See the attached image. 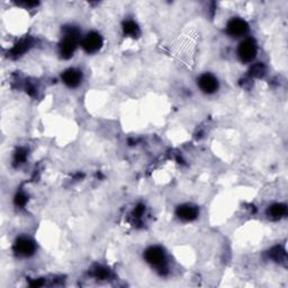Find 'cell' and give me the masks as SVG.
Returning <instances> with one entry per match:
<instances>
[{"mask_svg": "<svg viewBox=\"0 0 288 288\" xmlns=\"http://www.w3.org/2000/svg\"><path fill=\"white\" fill-rule=\"evenodd\" d=\"M146 262L150 264L152 267H156L159 270L164 269L166 264V256L164 251L160 246H151L144 254Z\"/></svg>", "mask_w": 288, "mask_h": 288, "instance_id": "obj_3", "label": "cell"}, {"mask_svg": "<svg viewBox=\"0 0 288 288\" xmlns=\"http://www.w3.org/2000/svg\"><path fill=\"white\" fill-rule=\"evenodd\" d=\"M25 202H26V196L24 194H18L16 196V204L20 206H24Z\"/></svg>", "mask_w": 288, "mask_h": 288, "instance_id": "obj_14", "label": "cell"}, {"mask_svg": "<svg viewBox=\"0 0 288 288\" xmlns=\"http://www.w3.org/2000/svg\"><path fill=\"white\" fill-rule=\"evenodd\" d=\"M79 40H80L79 30L74 28V27H70V28H68L66 30L64 36H63L62 42L60 43L61 56L64 58H69L74 56Z\"/></svg>", "mask_w": 288, "mask_h": 288, "instance_id": "obj_1", "label": "cell"}, {"mask_svg": "<svg viewBox=\"0 0 288 288\" xmlns=\"http://www.w3.org/2000/svg\"><path fill=\"white\" fill-rule=\"evenodd\" d=\"M123 30L125 35H128V36H138L140 33V30H138V26L136 25V22H134L133 20H128L124 22L123 25Z\"/></svg>", "mask_w": 288, "mask_h": 288, "instance_id": "obj_11", "label": "cell"}, {"mask_svg": "<svg viewBox=\"0 0 288 288\" xmlns=\"http://www.w3.org/2000/svg\"><path fill=\"white\" fill-rule=\"evenodd\" d=\"M264 74V66L261 64V63H258V64H254V66H252L251 76H261Z\"/></svg>", "mask_w": 288, "mask_h": 288, "instance_id": "obj_12", "label": "cell"}, {"mask_svg": "<svg viewBox=\"0 0 288 288\" xmlns=\"http://www.w3.org/2000/svg\"><path fill=\"white\" fill-rule=\"evenodd\" d=\"M258 53V46L254 38H246L238 44V56L243 63H250L256 58Z\"/></svg>", "mask_w": 288, "mask_h": 288, "instance_id": "obj_2", "label": "cell"}, {"mask_svg": "<svg viewBox=\"0 0 288 288\" xmlns=\"http://www.w3.org/2000/svg\"><path fill=\"white\" fill-rule=\"evenodd\" d=\"M62 80L68 87L76 88L80 84L82 80V74L76 69H68L62 74Z\"/></svg>", "mask_w": 288, "mask_h": 288, "instance_id": "obj_9", "label": "cell"}, {"mask_svg": "<svg viewBox=\"0 0 288 288\" xmlns=\"http://www.w3.org/2000/svg\"><path fill=\"white\" fill-rule=\"evenodd\" d=\"M286 205L284 204H274L269 207L268 210V216L272 220H279L282 218L284 215H286Z\"/></svg>", "mask_w": 288, "mask_h": 288, "instance_id": "obj_10", "label": "cell"}, {"mask_svg": "<svg viewBox=\"0 0 288 288\" xmlns=\"http://www.w3.org/2000/svg\"><path fill=\"white\" fill-rule=\"evenodd\" d=\"M96 274H97L98 278H102H102H106V277L108 276V272H107V270H105V269H98Z\"/></svg>", "mask_w": 288, "mask_h": 288, "instance_id": "obj_15", "label": "cell"}, {"mask_svg": "<svg viewBox=\"0 0 288 288\" xmlns=\"http://www.w3.org/2000/svg\"><path fill=\"white\" fill-rule=\"evenodd\" d=\"M176 214H177L180 220H184V222H192V220L197 218L198 208L196 206L190 204H184L178 207L177 210H176Z\"/></svg>", "mask_w": 288, "mask_h": 288, "instance_id": "obj_8", "label": "cell"}, {"mask_svg": "<svg viewBox=\"0 0 288 288\" xmlns=\"http://www.w3.org/2000/svg\"><path fill=\"white\" fill-rule=\"evenodd\" d=\"M80 43L86 52L92 54L98 52L102 48L104 40L100 34H98L97 32H90L80 40Z\"/></svg>", "mask_w": 288, "mask_h": 288, "instance_id": "obj_4", "label": "cell"}, {"mask_svg": "<svg viewBox=\"0 0 288 288\" xmlns=\"http://www.w3.org/2000/svg\"><path fill=\"white\" fill-rule=\"evenodd\" d=\"M25 159H26V150H24V148H20V150L16 152L15 161L17 164H22Z\"/></svg>", "mask_w": 288, "mask_h": 288, "instance_id": "obj_13", "label": "cell"}, {"mask_svg": "<svg viewBox=\"0 0 288 288\" xmlns=\"http://www.w3.org/2000/svg\"><path fill=\"white\" fill-rule=\"evenodd\" d=\"M249 32V25L244 20L236 17L230 20L226 25V33L231 38H241Z\"/></svg>", "mask_w": 288, "mask_h": 288, "instance_id": "obj_5", "label": "cell"}, {"mask_svg": "<svg viewBox=\"0 0 288 288\" xmlns=\"http://www.w3.org/2000/svg\"><path fill=\"white\" fill-rule=\"evenodd\" d=\"M14 251L20 256H30L35 252V243L30 238L20 236L15 242Z\"/></svg>", "mask_w": 288, "mask_h": 288, "instance_id": "obj_6", "label": "cell"}, {"mask_svg": "<svg viewBox=\"0 0 288 288\" xmlns=\"http://www.w3.org/2000/svg\"><path fill=\"white\" fill-rule=\"evenodd\" d=\"M198 87H200L202 92L212 94L218 92V81L213 74H204L198 78Z\"/></svg>", "mask_w": 288, "mask_h": 288, "instance_id": "obj_7", "label": "cell"}]
</instances>
